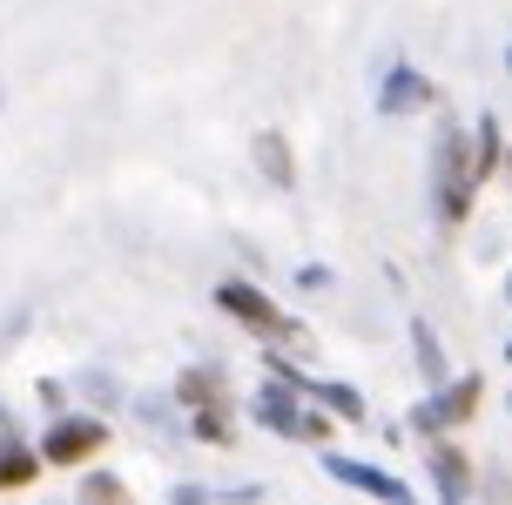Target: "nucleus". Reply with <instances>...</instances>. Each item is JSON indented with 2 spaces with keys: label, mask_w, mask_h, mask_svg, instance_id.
I'll return each instance as SVG.
<instances>
[{
  "label": "nucleus",
  "mask_w": 512,
  "mask_h": 505,
  "mask_svg": "<svg viewBox=\"0 0 512 505\" xmlns=\"http://www.w3.org/2000/svg\"><path fill=\"white\" fill-rule=\"evenodd\" d=\"M479 169H472V135L459 122H438V142H432V209L445 229H465L472 202H479Z\"/></svg>",
  "instance_id": "f257e3e1"
},
{
  "label": "nucleus",
  "mask_w": 512,
  "mask_h": 505,
  "mask_svg": "<svg viewBox=\"0 0 512 505\" xmlns=\"http://www.w3.org/2000/svg\"><path fill=\"white\" fill-rule=\"evenodd\" d=\"M216 310H223L230 324H243L256 344H283V351H304V344H310V330L297 324L270 290H256L250 277H223V283H216Z\"/></svg>",
  "instance_id": "f03ea898"
},
{
  "label": "nucleus",
  "mask_w": 512,
  "mask_h": 505,
  "mask_svg": "<svg viewBox=\"0 0 512 505\" xmlns=\"http://www.w3.org/2000/svg\"><path fill=\"white\" fill-rule=\"evenodd\" d=\"M256 425L263 431H277V438H297V445H324L331 438V411L317 398H304L290 378H270L263 391H256Z\"/></svg>",
  "instance_id": "7ed1b4c3"
},
{
  "label": "nucleus",
  "mask_w": 512,
  "mask_h": 505,
  "mask_svg": "<svg viewBox=\"0 0 512 505\" xmlns=\"http://www.w3.org/2000/svg\"><path fill=\"white\" fill-rule=\"evenodd\" d=\"M263 371H270V378H290L297 391H304V398L324 404L337 425H371V404H364L358 384H344V378H317V371H297L283 344H263Z\"/></svg>",
  "instance_id": "20e7f679"
},
{
  "label": "nucleus",
  "mask_w": 512,
  "mask_h": 505,
  "mask_svg": "<svg viewBox=\"0 0 512 505\" xmlns=\"http://www.w3.org/2000/svg\"><path fill=\"white\" fill-rule=\"evenodd\" d=\"M479 404H486V378L479 371H465V378H445V384H432V398L411 411V425L425 431H459L465 418H479Z\"/></svg>",
  "instance_id": "39448f33"
},
{
  "label": "nucleus",
  "mask_w": 512,
  "mask_h": 505,
  "mask_svg": "<svg viewBox=\"0 0 512 505\" xmlns=\"http://www.w3.org/2000/svg\"><path fill=\"white\" fill-rule=\"evenodd\" d=\"M108 452V425L102 418H81V411H61L48 431H41V458L48 465H88V458Z\"/></svg>",
  "instance_id": "423d86ee"
},
{
  "label": "nucleus",
  "mask_w": 512,
  "mask_h": 505,
  "mask_svg": "<svg viewBox=\"0 0 512 505\" xmlns=\"http://www.w3.org/2000/svg\"><path fill=\"white\" fill-rule=\"evenodd\" d=\"M438 101V88H432V75H418L411 61H391L378 75V115L384 122H405V115H425Z\"/></svg>",
  "instance_id": "0eeeda50"
},
{
  "label": "nucleus",
  "mask_w": 512,
  "mask_h": 505,
  "mask_svg": "<svg viewBox=\"0 0 512 505\" xmlns=\"http://www.w3.org/2000/svg\"><path fill=\"white\" fill-rule=\"evenodd\" d=\"M425 465H432V485L445 505H465L472 492H479V472H472V458H465L459 438H445V431H432V445H425Z\"/></svg>",
  "instance_id": "6e6552de"
},
{
  "label": "nucleus",
  "mask_w": 512,
  "mask_h": 505,
  "mask_svg": "<svg viewBox=\"0 0 512 505\" xmlns=\"http://www.w3.org/2000/svg\"><path fill=\"white\" fill-rule=\"evenodd\" d=\"M324 472L337 485H351L364 499H384V505H411V485L398 472H384V465H364V458H344V452H324Z\"/></svg>",
  "instance_id": "1a4fd4ad"
},
{
  "label": "nucleus",
  "mask_w": 512,
  "mask_h": 505,
  "mask_svg": "<svg viewBox=\"0 0 512 505\" xmlns=\"http://www.w3.org/2000/svg\"><path fill=\"white\" fill-rule=\"evenodd\" d=\"M250 155H256V169H263L270 189H297V155H290V135L283 128H263L250 142Z\"/></svg>",
  "instance_id": "9d476101"
},
{
  "label": "nucleus",
  "mask_w": 512,
  "mask_h": 505,
  "mask_svg": "<svg viewBox=\"0 0 512 505\" xmlns=\"http://www.w3.org/2000/svg\"><path fill=\"white\" fill-rule=\"evenodd\" d=\"M41 465H48L41 452H27L14 431H0V492H27V485L41 479Z\"/></svg>",
  "instance_id": "9b49d317"
},
{
  "label": "nucleus",
  "mask_w": 512,
  "mask_h": 505,
  "mask_svg": "<svg viewBox=\"0 0 512 505\" xmlns=\"http://www.w3.org/2000/svg\"><path fill=\"white\" fill-rule=\"evenodd\" d=\"M499 155H506L499 115H479V135H472V169H479V182H492V169H499Z\"/></svg>",
  "instance_id": "f8f14e48"
},
{
  "label": "nucleus",
  "mask_w": 512,
  "mask_h": 505,
  "mask_svg": "<svg viewBox=\"0 0 512 505\" xmlns=\"http://www.w3.org/2000/svg\"><path fill=\"white\" fill-rule=\"evenodd\" d=\"M411 357H418L425 384H445V378H452V371H445V351H438V330H432V324H411Z\"/></svg>",
  "instance_id": "ddd939ff"
},
{
  "label": "nucleus",
  "mask_w": 512,
  "mask_h": 505,
  "mask_svg": "<svg viewBox=\"0 0 512 505\" xmlns=\"http://www.w3.org/2000/svg\"><path fill=\"white\" fill-rule=\"evenodd\" d=\"M209 398H223V378L203 371V364H189V371L176 378V404H182V411H196V404H209Z\"/></svg>",
  "instance_id": "4468645a"
},
{
  "label": "nucleus",
  "mask_w": 512,
  "mask_h": 505,
  "mask_svg": "<svg viewBox=\"0 0 512 505\" xmlns=\"http://www.w3.org/2000/svg\"><path fill=\"white\" fill-rule=\"evenodd\" d=\"M196 438H209V445H230V411H223V398L196 404Z\"/></svg>",
  "instance_id": "2eb2a0df"
},
{
  "label": "nucleus",
  "mask_w": 512,
  "mask_h": 505,
  "mask_svg": "<svg viewBox=\"0 0 512 505\" xmlns=\"http://www.w3.org/2000/svg\"><path fill=\"white\" fill-rule=\"evenodd\" d=\"M81 499H88V505H102V499H128V485L115 479V472H88V479H81Z\"/></svg>",
  "instance_id": "dca6fc26"
},
{
  "label": "nucleus",
  "mask_w": 512,
  "mask_h": 505,
  "mask_svg": "<svg viewBox=\"0 0 512 505\" xmlns=\"http://www.w3.org/2000/svg\"><path fill=\"white\" fill-rule=\"evenodd\" d=\"M506 75H512V41H506Z\"/></svg>",
  "instance_id": "f3484780"
},
{
  "label": "nucleus",
  "mask_w": 512,
  "mask_h": 505,
  "mask_svg": "<svg viewBox=\"0 0 512 505\" xmlns=\"http://www.w3.org/2000/svg\"><path fill=\"white\" fill-rule=\"evenodd\" d=\"M506 303H512V277H506Z\"/></svg>",
  "instance_id": "a211bd4d"
},
{
  "label": "nucleus",
  "mask_w": 512,
  "mask_h": 505,
  "mask_svg": "<svg viewBox=\"0 0 512 505\" xmlns=\"http://www.w3.org/2000/svg\"><path fill=\"white\" fill-rule=\"evenodd\" d=\"M506 364H512V344H506Z\"/></svg>",
  "instance_id": "6ab92c4d"
},
{
  "label": "nucleus",
  "mask_w": 512,
  "mask_h": 505,
  "mask_svg": "<svg viewBox=\"0 0 512 505\" xmlns=\"http://www.w3.org/2000/svg\"><path fill=\"white\" fill-rule=\"evenodd\" d=\"M506 411H512V391H506Z\"/></svg>",
  "instance_id": "aec40b11"
}]
</instances>
